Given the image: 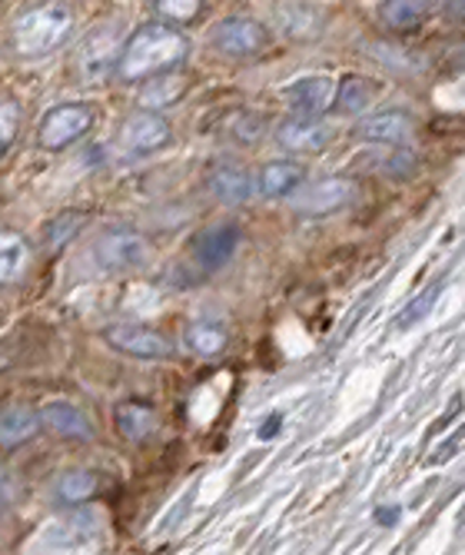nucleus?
I'll return each instance as SVG.
<instances>
[{"label":"nucleus","mask_w":465,"mask_h":555,"mask_svg":"<svg viewBox=\"0 0 465 555\" xmlns=\"http://www.w3.org/2000/svg\"><path fill=\"white\" fill-rule=\"evenodd\" d=\"M190 57V37L164 21H146L140 24L117 54V77L124 83H140L153 74L177 70Z\"/></svg>","instance_id":"1"},{"label":"nucleus","mask_w":465,"mask_h":555,"mask_svg":"<svg viewBox=\"0 0 465 555\" xmlns=\"http://www.w3.org/2000/svg\"><path fill=\"white\" fill-rule=\"evenodd\" d=\"M74 27H77V17L64 0H43V4H34L17 17V24L11 30L14 54L24 61H40V57L57 54V50L74 37Z\"/></svg>","instance_id":"2"},{"label":"nucleus","mask_w":465,"mask_h":555,"mask_svg":"<svg viewBox=\"0 0 465 555\" xmlns=\"http://www.w3.org/2000/svg\"><path fill=\"white\" fill-rule=\"evenodd\" d=\"M150 257H153V246L137 230H107V233H100L90 246L93 267L100 273H111V276L137 273L150 263Z\"/></svg>","instance_id":"3"},{"label":"nucleus","mask_w":465,"mask_h":555,"mask_svg":"<svg viewBox=\"0 0 465 555\" xmlns=\"http://www.w3.org/2000/svg\"><path fill=\"white\" fill-rule=\"evenodd\" d=\"M93 124H96V107L87 104V100L57 104V107H50L37 124V146L47 150V154H61V150L83 140L93 130Z\"/></svg>","instance_id":"4"},{"label":"nucleus","mask_w":465,"mask_h":555,"mask_svg":"<svg viewBox=\"0 0 465 555\" xmlns=\"http://www.w3.org/2000/svg\"><path fill=\"white\" fill-rule=\"evenodd\" d=\"M286 199H289V207L299 217H313L317 220V217H330V214H339V210L352 207L359 199V183L349 180V177H326V180H317V183H302Z\"/></svg>","instance_id":"5"},{"label":"nucleus","mask_w":465,"mask_h":555,"mask_svg":"<svg viewBox=\"0 0 465 555\" xmlns=\"http://www.w3.org/2000/svg\"><path fill=\"white\" fill-rule=\"evenodd\" d=\"M103 343L114 346L124 357H133V360H173L177 357V343L153 330V326H143V323H111L100 330Z\"/></svg>","instance_id":"6"},{"label":"nucleus","mask_w":465,"mask_h":555,"mask_svg":"<svg viewBox=\"0 0 465 555\" xmlns=\"http://www.w3.org/2000/svg\"><path fill=\"white\" fill-rule=\"evenodd\" d=\"M210 43H214V50H220L223 57L246 61V57L263 54V50L273 43V34L267 24L253 21V17H227L214 27Z\"/></svg>","instance_id":"7"},{"label":"nucleus","mask_w":465,"mask_h":555,"mask_svg":"<svg viewBox=\"0 0 465 555\" xmlns=\"http://www.w3.org/2000/svg\"><path fill=\"white\" fill-rule=\"evenodd\" d=\"M120 143L137 157L160 154V150H167L173 143V127L160 111H143L140 107L137 114L127 117V124L120 130Z\"/></svg>","instance_id":"8"},{"label":"nucleus","mask_w":465,"mask_h":555,"mask_svg":"<svg viewBox=\"0 0 465 555\" xmlns=\"http://www.w3.org/2000/svg\"><path fill=\"white\" fill-rule=\"evenodd\" d=\"M336 140V127H330L323 117H289L276 127V143L293 157L323 154Z\"/></svg>","instance_id":"9"},{"label":"nucleus","mask_w":465,"mask_h":555,"mask_svg":"<svg viewBox=\"0 0 465 555\" xmlns=\"http://www.w3.org/2000/svg\"><path fill=\"white\" fill-rule=\"evenodd\" d=\"M236 246H240V227L236 223H217V227L193 236L190 257L203 273H214V270H223L233 260Z\"/></svg>","instance_id":"10"},{"label":"nucleus","mask_w":465,"mask_h":555,"mask_svg":"<svg viewBox=\"0 0 465 555\" xmlns=\"http://www.w3.org/2000/svg\"><path fill=\"white\" fill-rule=\"evenodd\" d=\"M333 96H336V80L326 74L313 77H299L289 87H283V100L293 111V117H323L333 111Z\"/></svg>","instance_id":"11"},{"label":"nucleus","mask_w":465,"mask_h":555,"mask_svg":"<svg viewBox=\"0 0 465 555\" xmlns=\"http://www.w3.org/2000/svg\"><path fill=\"white\" fill-rule=\"evenodd\" d=\"M93 542H96V519L90 513L57 519L37 535V548L43 552H87L93 548Z\"/></svg>","instance_id":"12"},{"label":"nucleus","mask_w":465,"mask_h":555,"mask_svg":"<svg viewBox=\"0 0 465 555\" xmlns=\"http://www.w3.org/2000/svg\"><path fill=\"white\" fill-rule=\"evenodd\" d=\"M306 164L302 160H267L253 177V193H260L263 199H286L293 190H299L306 183Z\"/></svg>","instance_id":"13"},{"label":"nucleus","mask_w":465,"mask_h":555,"mask_svg":"<svg viewBox=\"0 0 465 555\" xmlns=\"http://www.w3.org/2000/svg\"><path fill=\"white\" fill-rule=\"evenodd\" d=\"M356 140L366 143H386V146H405L416 133V117L405 111H386L376 117H366L363 124H356Z\"/></svg>","instance_id":"14"},{"label":"nucleus","mask_w":465,"mask_h":555,"mask_svg":"<svg viewBox=\"0 0 465 555\" xmlns=\"http://www.w3.org/2000/svg\"><path fill=\"white\" fill-rule=\"evenodd\" d=\"M37 413H40V426H50L57 436H64L70 442H90L96 436L90 416L80 406H74V402H67V399L43 402Z\"/></svg>","instance_id":"15"},{"label":"nucleus","mask_w":465,"mask_h":555,"mask_svg":"<svg viewBox=\"0 0 465 555\" xmlns=\"http://www.w3.org/2000/svg\"><path fill=\"white\" fill-rule=\"evenodd\" d=\"M120 37H117V27L107 24L93 30L87 40H83V50H80V67L87 74V80H100L107 70L117 67V54H120Z\"/></svg>","instance_id":"16"},{"label":"nucleus","mask_w":465,"mask_h":555,"mask_svg":"<svg viewBox=\"0 0 465 555\" xmlns=\"http://www.w3.org/2000/svg\"><path fill=\"white\" fill-rule=\"evenodd\" d=\"M190 90V77L180 74V70H164V74H153L143 80V90L137 96V104L143 111H167L173 104H180V100L186 96Z\"/></svg>","instance_id":"17"},{"label":"nucleus","mask_w":465,"mask_h":555,"mask_svg":"<svg viewBox=\"0 0 465 555\" xmlns=\"http://www.w3.org/2000/svg\"><path fill=\"white\" fill-rule=\"evenodd\" d=\"M210 193L227 207H240L249 204L253 196V173L236 164V160H223L210 170Z\"/></svg>","instance_id":"18"},{"label":"nucleus","mask_w":465,"mask_h":555,"mask_svg":"<svg viewBox=\"0 0 465 555\" xmlns=\"http://www.w3.org/2000/svg\"><path fill=\"white\" fill-rule=\"evenodd\" d=\"M183 343L193 357H203V360H214L220 352L230 346V330L223 320H214V317H203V320H193L186 330H183Z\"/></svg>","instance_id":"19"},{"label":"nucleus","mask_w":465,"mask_h":555,"mask_svg":"<svg viewBox=\"0 0 465 555\" xmlns=\"http://www.w3.org/2000/svg\"><path fill=\"white\" fill-rule=\"evenodd\" d=\"M117 433L127 439V442H146L153 433L160 429V416L153 406H146V402L140 399H127L117 406Z\"/></svg>","instance_id":"20"},{"label":"nucleus","mask_w":465,"mask_h":555,"mask_svg":"<svg viewBox=\"0 0 465 555\" xmlns=\"http://www.w3.org/2000/svg\"><path fill=\"white\" fill-rule=\"evenodd\" d=\"M40 433V413L27 402H14V406L0 410V446L4 449H17L24 442H30Z\"/></svg>","instance_id":"21"},{"label":"nucleus","mask_w":465,"mask_h":555,"mask_svg":"<svg viewBox=\"0 0 465 555\" xmlns=\"http://www.w3.org/2000/svg\"><path fill=\"white\" fill-rule=\"evenodd\" d=\"M379 93V83L373 77H359V74H349L336 83V96H333V107L346 117H356L363 114Z\"/></svg>","instance_id":"22"},{"label":"nucleus","mask_w":465,"mask_h":555,"mask_svg":"<svg viewBox=\"0 0 465 555\" xmlns=\"http://www.w3.org/2000/svg\"><path fill=\"white\" fill-rule=\"evenodd\" d=\"M96 489H100V476L93 469H83V466L67 469L54 482V495L64 502V506H70V509H77V506H83V502H90L96 495Z\"/></svg>","instance_id":"23"},{"label":"nucleus","mask_w":465,"mask_h":555,"mask_svg":"<svg viewBox=\"0 0 465 555\" xmlns=\"http://www.w3.org/2000/svg\"><path fill=\"white\" fill-rule=\"evenodd\" d=\"M429 17V0H383L379 21L389 30H416Z\"/></svg>","instance_id":"24"},{"label":"nucleus","mask_w":465,"mask_h":555,"mask_svg":"<svg viewBox=\"0 0 465 555\" xmlns=\"http://www.w3.org/2000/svg\"><path fill=\"white\" fill-rule=\"evenodd\" d=\"M30 263V246L21 233L0 230V286L14 283Z\"/></svg>","instance_id":"25"},{"label":"nucleus","mask_w":465,"mask_h":555,"mask_svg":"<svg viewBox=\"0 0 465 555\" xmlns=\"http://www.w3.org/2000/svg\"><path fill=\"white\" fill-rule=\"evenodd\" d=\"M439 293H442V283L436 280V283H429L416 299H409L405 307L396 313V320H392V330L396 333H409V330H416L429 313H432V307H436V299H439Z\"/></svg>","instance_id":"26"},{"label":"nucleus","mask_w":465,"mask_h":555,"mask_svg":"<svg viewBox=\"0 0 465 555\" xmlns=\"http://www.w3.org/2000/svg\"><path fill=\"white\" fill-rule=\"evenodd\" d=\"M153 11L164 24H173V27H186L193 21H199L203 14V0H153Z\"/></svg>","instance_id":"27"},{"label":"nucleus","mask_w":465,"mask_h":555,"mask_svg":"<svg viewBox=\"0 0 465 555\" xmlns=\"http://www.w3.org/2000/svg\"><path fill=\"white\" fill-rule=\"evenodd\" d=\"M24 127V111L17 100H0V157L14 146V140L21 137Z\"/></svg>","instance_id":"28"},{"label":"nucleus","mask_w":465,"mask_h":555,"mask_svg":"<svg viewBox=\"0 0 465 555\" xmlns=\"http://www.w3.org/2000/svg\"><path fill=\"white\" fill-rule=\"evenodd\" d=\"M230 133H233L240 143H256V140H263V133H267V114H256V111H240V114H233Z\"/></svg>","instance_id":"29"},{"label":"nucleus","mask_w":465,"mask_h":555,"mask_svg":"<svg viewBox=\"0 0 465 555\" xmlns=\"http://www.w3.org/2000/svg\"><path fill=\"white\" fill-rule=\"evenodd\" d=\"M458 449H462V433L455 429V433L445 439V446H439V449L432 452V456H429V466H439V463H445L449 456H455Z\"/></svg>","instance_id":"30"},{"label":"nucleus","mask_w":465,"mask_h":555,"mask_svg":"<svg viewBox=\"0 0 465 555\" xmlns=\"http://www.w3.org/2000/svg\"><path fill=\"white\" fill-rule=\"evenodd\" d=\"M14 506V479L0 469V519L8 516V509Z\"/></svg>","instance_id":"31"},{"label":"nucleus","mask_w":465,"mask_h":555,"mask_svg":"<svg viewBox=\"0 0 465 555\" xmlns=\"http://www.w3.org/2000/svg\"><path fill=\"white\" fill-rule=\"evenodd\" d=\"M399 516H402L399 506H383V509H376V522H379L383 529H392V526L399 522Z\"/></svg>","instance_id":"32"},{"label":"nucleus","mask_w":465,"mask_h":555,"mask_svg":"<svg viewBox=\"0 0 465 555\" xmlns=\"http://www.w3.org/2000/svg\"><path fill=\"white\" fill-rule=\"evenodd\" d=\"M280 426H283V416H280V413H273V420H270V423H267V426L260 429V439H270V436H273V433H276Z\"/></svg>","instance_id":"33"}]
</instances>
